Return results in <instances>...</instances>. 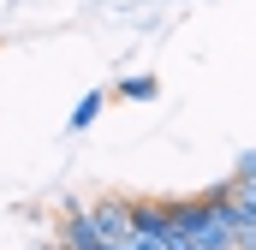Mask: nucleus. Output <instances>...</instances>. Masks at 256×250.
<instances>
[{"label":"nucleus","mask_w":256,"mask_h":250,"mask_svg":"<svg viewBox=\"0 0 256 250\" xmlns=\"http://www.w3.org/2000/svg\"><path fill=\"white\" fill-rule=\"evenodd\" d=\"M167 220L185 232V244H191V250H232V226H226V214H220L214 202H202V196H167Z\"/></svg>","instance_id":"nucleus-1"},{"label":"nucleus","mask_w":256,"mask_h":250,"mask_svg":"<svg viewBox=\"0 0 256 250\" xmlns=\"http://www.w3.org/2000/svg\"><path fill=\"white\" fill-rule=\"evenodd\" d=\"M90 226H96L102 244H126V238H131V208H126V196H102V202H90Z\"/></svg>","instance_id":"nucleus-2"},{"label":"nucleus","mask_w":256,"mask_h":250,"mask_svg":"<svg viewBox=\"0 0 256 250\" xmlns=\"http://www.w3.org/2000/svg\"><path fill=\"white\" fill-rule=\"evenodd\" d=\"M60 244H66V250H102L96 226H90V208L66 202V226H60Z\"/></svg>","instance_id":"nucleus-3"},{"label":"nucleus","mask_w":256,"mask_h":250,"mask_svg":"<svg viewBox=\"0 0 256 250\" xmlns=\"http://www.w3.org/2000/svg\"><path fill=\"white\" fill-rule=\"evenodd\" d=\"M155 96H161V78H149V72L120 78V102H155Z\"/></svg>","instance_id":"nucleus-4"},{"label":"nucleus","mask_w":256,"mask_h":250,"mask_svg":"<svg viewBox=\"0 0 256 250\" xmlns=\"http://www.w3.org/2000/svg\"><path fill=\"white\" fill-rule=\"evenodd\" d=\"M102 102H108V96H102V90H90V96L72 108V131H90V125L102 120Z\"/></svg>","instance_id":"nucleus-5"},{"label":"nucleus","mask_w":256,"mask_h":250,"mask_svg":"<svg viewBox=\"0 0 256 250\" xmlns=\"http://www.w3.org/2000/svg\"><path fill=\"white\" fill-rule=\"evenodd\" d=\"M232 179H256V149H238V161H232Z\"/></svg>","instance_id":"nucleus-6"},{"label":"nucleus","mask_w":256,"mask_h":250,"mask_svg":"<svg viewBox=\"0 0 256 250\" xmlns=\"http://www.w3.org/2000/svg\"><path fill=\"white\" fill-rule=\"evenodd\" d=\"M232 196H238V202H250V208H256V179H232Z\"/></svg>","instance_id":"nucleus-7"}]
</instances>
